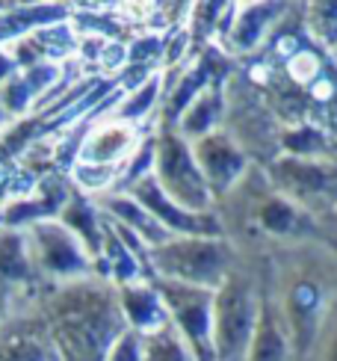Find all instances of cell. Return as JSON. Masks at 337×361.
Instances as JSON below:
<instances>
[{
	"mask_svg": "<svg viewBox=\"0 0 337 361\" xmlns=\"http://www.w3.org/2000/svg\"><path fill=\"white\" fill-rule=\"evenodd\" d=\"M95 284H59L51 299V341L63 361H104L118 332V302L101 299Z\"/></svg>",
	"mask_w": 337,
	"mask_h": 361,
	"instance_id": "cell-1",
	"label": "cell"
},
{
	"mask_svg": "<svg viewBox=\"0 0 337 361\" xmlns=\"http://www.w3.org/2000/svg\"><path fill=\"white\" fill-rule=\"evenodd\" d=\"M33 273L54 284H71L92 276V252L56 216L42 219L24 231Z\"/></svg>",
	"mask_w": 337,
	"mask_h": 361,
	"instance_id": "cell-2",
	"label": "cell"
},
{
	"mask_svg": "<svg viewBox=\"0 0 337 361\" xmlns=\"http://www.w3.org/2000/svg\"><path fill=\"white\" fill-rule=\"evenodd\" d=\"M157 187L166 192L168 202L183 210H198L204 204V178L198 172V160L187 152V145L178 137H163L154 152V175Z\"/></svg>",
	"mask_w": 337,
	"mask_h": 361,
	"instance_id": "cell-3",
	"label": "cell"
},
{
	"mask_svg": "<svg viewBox=\"0 0 337 361\" xmlns=\"http://www.w3.org/2000/svg\"><path fill=\"white\" fill-rule=\"evenodd\" d=\"M140 145L136 125H128L121 118H106V122L89 125V133L78 145V160L89 166H121Z\"/></svg>",
	"mask_w": 337,
	"mask_h": 361,
	"instance_id": "cell-4",
	"label": "cell"
},
{
	"mask_svg": "<svg viewBox=\"0 0 337 361\" xmlns=\"http://www.w3.org/2000/svg\"><path fill=\"white\" fill-rule=\"evenodd\" d=\"M24 231H12L0 225V302L15 293H21L33 279Z\"/></svg>",
	"mask_w": 337,
	"mask_h": 361,
	"instance_id": "cell-5",
	"label": "cell"
},
{
	"mask_svg": "<svg viewBox=\"0 0 337 361\" xmlns=\"http://www.w3.org/2000/svg\"><path fill=\"white\" fill-rule=\"evenodd\" d=\"M249 332V299L243 290H225L219 305V343L225 350H243V341Z\"/></svg>",
	"mask_w": 337,
	"mask_h": 361,
	"instance_id": "cell-6",
	"label": "cell"
},
{
	"mask_svg": "<svg viewBox=\"0 0 337 361\" xmlns=\"http://www.w3.org/2000/svg\"><path fill=\"white\" fill-rule=\"evenodd\" d=\"M142 361H190V350L178 329L163 323L154 332L142 335Z\"/></svg>",
	"mask_w": 337,
	"mask_h": 361,
	"instance_id": "cell-7",
	"label": "cell"
},
{
	"mask_svg": "<svg viewBox=\"0 0 337 361\" xmlns=\"http://www.w3.org/2000/svg\"><path fill=\"white\" fill-rule=\"evenodd\" d=\"M0 107L9 116V122H21L36 113V95L30 92L27 80L18 74H12L6 83H0Z\"/></svg>",
	"mask_w": 337,
	"mask_h": 361,
	"instance_id": "cell-8",
	"label": "cell"
},
{
	"mask_svg": "<svg viewBox=\"0 0 337 361\" xmlns=\"http://www.w3.org/2000/svg\"><path fill=\"white\" fill-rule=\"evenodd\" d=\"M104 361H142V335L125 329V332L113 341V347Z\"/></svg>",
	"mask_w": 337,
	"mask_h": 361,
	"instance_id": "cell-9",
	"label": "cell"
},
{
	"mask_svg": "<svg viewBox=\"0 0 337 361\" xmlns=\"http://www.w3.org/2000/svg\"><path fill=\"white\" fill-rule=\"evenodd\" d=\"M21 68H18V59H15V54H12V48L9 44H0V83H6L12 74H18Z\"/></svg>",
	"mask_w": 337,
	"mask_h": 361,
	"instance_id": "cell-10",
	"label": "cell"
},
{
	"mask_svg": "<svg viewBox=\"0 0 337 361\" xmlns=\"http://www.w3.org/2000/svg\"><path fill=\"white\" fill-rule=\"evenodd\" d=\"M9 125H12V122H9V116L4 113V107H0V133H4V130H6Z\"/></svg>",
	"mask_w": 337,
	"mask_h": 361,
	"instance_id": "cell-11",
	"label": "cell"
},
{
	"mask_svg": "<svg viewBox=\"0 0 337 361\" xmlns=\"http://www.w3.org/2000/svg\"><path fill=\"white\" fill-rule=\"evenodd\" d=\"M0 311H4V308H0Z\"/></svg>",
	"mask_w": 337,
	"mask_h": 361,
	"instance_id": "cell-12",
	"label": "cell"
}]
</instances>
